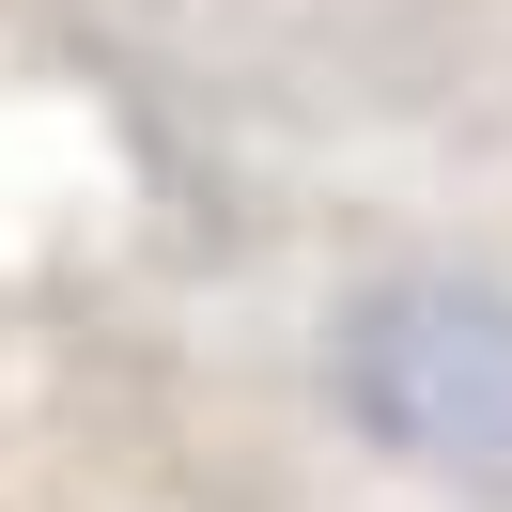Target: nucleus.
<instances>
[{"label": "nucleus", "instance_id": "f257e3e1", "mask_svg": "<svg viewBox=\"0 0 512 512\" xmlns=\"http://www.w3.org/2000/svg\"><path fill=\"white\" fill-rule=\"evenodd\" d=\"M342 404L404 466L512 481V295L497 280H373L342 311Z\"/></svg>", "mask_w": 512, "mask_h": 512}]
</instances>
